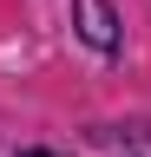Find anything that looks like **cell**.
I'll use <instances>...</instances> for the list:
<instances>
[{"instance_id":"6da1fadb","label":"cell","mask_w":151,"mask_h":157,"mask_svg":"<svg viewBox=\"0 0 151 157\" xmlns=\"http://www.w3.org/2000/svg\"><path fill=\"white\" fill-rule=\"evenodd\" d=\"M72 20H79V33H85L92 52L118 46V13H112V0H72Z\"/></svg>"},{"instance_id":"7a4b0ae2","label":"cell","mask_w":151,"mask_h":157,"mask_svg":"<svg viewBox=\"0 0 151 157\" xmlns=\"http://www.w3.org/2000/svg\"><path fill=\"white\" fill-rule=\"evenodd\" d=\"M20 157H59V151H20Z\"/></svg>"}]
</instances>
